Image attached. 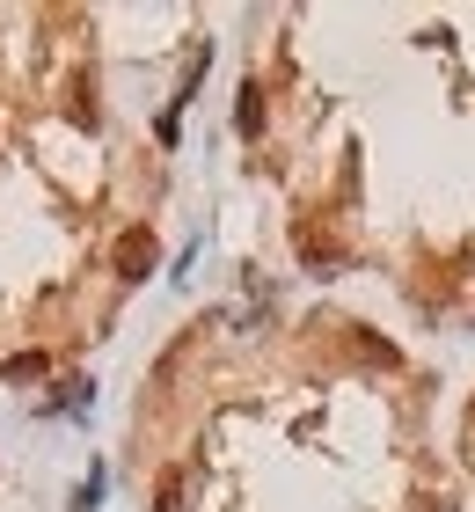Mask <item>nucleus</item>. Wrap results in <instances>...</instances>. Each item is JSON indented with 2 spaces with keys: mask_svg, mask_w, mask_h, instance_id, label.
<instances>
[{
  "mask_svg": "<svg viewBox=\"0 0 475 512\" xmlns=\"http://www.w3.org/2000/svg\"><path fill=\"white\" fill-rule=\"evenodd\" d=\"M154 235H147V227H125V235H117V249H110V264H117V278H147L154 271Z\"/></svg>",
  "mask_w": 475,
  "mask_h": 512,
  "instance_id": "nucleus-1",
  "label": "nucleus"
},
{
  "mask_svg": "<svg viewBox=\"0 0 475 512\" xmlns=\"http://www.w3.org/2000/svg\"><path fill=\"white\" fill-rule=\"evenodd\" d=\"M183 491H190V483H183V476L169 469V476L154 483V505H161V512H190V505H183Z\"/></svg>",
  "mask_w": 475,
  "mask_h": 512,
  "instance_id": "nucleus-2",
  "label": "nucleus"
},
{
  "mask_svg": "<svg viewBox=\"0 0 475 512\" xmlns=\"http://www.w3.org/2000/svg\"><path fill=\"white\" fill-rule=\"evenodd\" d=\"M234 125H242V132H264V96H256V88H242V110H234Z\"/></svg>",
  "mask_w": 475,
  "mask_h": 512,
  "instance_id": "nucleus-3",
  "label": "nucleus"
}]
</instances>
